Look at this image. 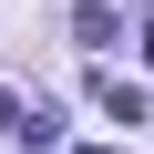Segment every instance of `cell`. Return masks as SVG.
<instances>
[{
  "label": "cell",
  "mask_w": 154,
  "mask_h": 154,
  "mask_svg": "<svg viewBox=\"0 0 154 154\" xmlns=\"http://www.w3.org/2000/svg\"><path fill=\"white\" fill-rule=\"evenodd\" d=\"M72 41H82V51H113V41H123L113 0H82V11H72Z\"/></svg>",
  "instance_id": "6da1fadb"
},
{
  "label": "cell",
  "mask_w": 154,
  "mask_h": 154,
  "mask_svg": "<svg viewBox=\"0 0 154 154\" xmlns=\"http://www.w3.org/2000/svg\"><path fill=\"white\" fill-rule=\"evenodd\" d=\"M93 103L113 113V123H144L154 103H144V82H123V72H103V82H93Z\"/></svg>",
  "instance_id": "7a4b0ae2"
},
{
  "label": "cell",
  "mask_w": 154,
  "mask_h": 154,
  "mask_svg": "<svg viewBox=\"0 0 154 154\" xmlns=\"http://www.w3.org/2000/svg\"><path fill=\"white\" fill-rule=\"evenodd\" d=\"M0 134H21V93H0Z\"/></svg>",
  "instance_id": "3957f363"
},
{
  "label": "cell",
  "mask_w": 154,
  "mask_h": 154,
  "mask_svg": "<svg viewBox=\"0 0 154 154\" xmlns=\"http://www.w3.org/2000/svg\"><path fill=\"white\" fill-rule=\"evenodd\" d=\"M82 154H113V144H82Z\"/></svg>",
  "instance_id": "277c9868"
}]
</instances>
